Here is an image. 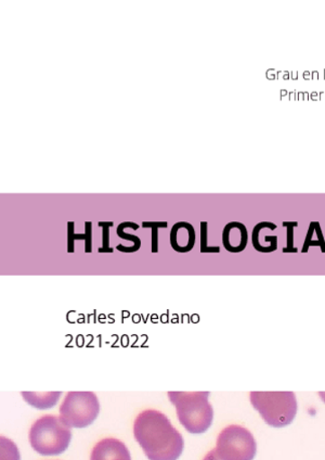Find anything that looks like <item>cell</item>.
Wrapping results in <instances>:
<instances>
[{"label":"cell","mask_w":325,"mask_h":460,"mask_svg":"<svg viewBox=\"0 0 325 460\" xmlns=\"http://www.w3.org/2000/svg\"><path fill=\"white\" fill-rule=\"evenodd\" d=\"M134 435L150 460H178L185 447L180 432L159 411L140 412L134 423Z\"/></svg>","instance_id":"obj_1"},{"label":"cell","mask_w":325,"mask_h":460,"mask_svg":"<svg viewBox=\"0 0 325 460\" xmlns=\"http://www.w3.org/2000/svg\"><path fill=\"white\" fill-rule=\"evenodd\" d=\"M208 396L209 392H169L178 420L193 435H202L212 426L214 410Z\"/></svg>","instance_id":"obj_2"},{"label":"cell","mask_w":325,"mask_h":460,"mask_svg":"<svg viewBox=\"0 0 325 460\" xmlns=\"http://www.w3.org/2000/svg\"><path fill=\"white\" fill-rule=\"evenodd\" d=\"M29 438L34 451L49 456L66 451L71 443L72 431L60 416L45 415L33 423Z\"/></svg>","instance_id":"obj_3"},{"label":"cell","mask_w":325,"mask_h":460,"mask_svg":"<svg viewBox=\"0 0 325 460\" xmlns=\"http://www.w3.org/2000/svg\"><path fill=\"white\" fill-rule=\"evenodd\" d=\"M250 402L271 427L291 425L297 414V401L293 392H251Z\"/></svg>","instance_id":"obj_4"},{"label":"cell","mask_w":325,"mask_h":460,"mask_svg":"<svg viewBox=\"0 0 325 460\" xmlns=\"http://www.w3.org/2000/svg\"><path fill=\"white\" fill-rule=\"evenodd\" d=\"M59 411L61 420L70 428H86L97 420L101 402L93 392H69Z\"/></svg>","instance_id":"obj_5"},{"label":"cell","mask_w":325,"mask_h":460,"mask_svg":"<svg viewBox=\"0 0 325 460\" xmlns=\"http://www.w3.org/2000/svg\"><path fill=\"white\" fill-rule=\"evenodd\" d=\"M216 453L222 460H253L256 441L248 429L232 425L224 428L217 438Z\"/></svg>","instance_id":"obj_6"},{"label":"cell","mask_w":325,"mask_h":460,"mask_svg":"<svg viewBox=\"0 0 325 460\" xmlns=\"http://www.w3.org/2000/svg\"><path fill=\"white\" fill-rule=\"evenodd\" d=\"M197 234L193 225L188 222H178L171 227L170 243L172 250L178 253H188L196 245Z\"/></svg>","instance_id":"obj_7"},{"label":"cell","mask_w":325,"mask_h":460,"mask_svg":"<svg viewBox=\"0 0 325 460\" xmlns=\"http://www.w3.org/2000/svg\"><path fill=\"white\" fill-rule=\"evenodd\" d=\"M91 460H132V457L122 441L109 438L94 446Z\"/></svg>","instance_id":"obj_8"},{"label":"cell","mask_w":325,"mask_h":460,"mask_svg":"<svg viewBox=\"0 0 325 460\" xmlns=\"http://www.w3.org/2000/svg\"><path fill=\"white\" fill-rule=\"evenodd\" d=\"M249 243L248 228L240 222L225 225L223 230V244L228 252L240 253L246 249Z\"/></svg>","instance_id":"obj_9"},{"label":"cell","mask_w":325,"mask_h":460,"mask_svg":"<svg viewBox=\"0 0 325 460\" xmlns=\"http://www.w3.org/2000/svg\"><path fill=\"white\" fill-rule=\"evenodd\" d=\"M76 240L85 242V252H92V223L85 222V234H75V223H67V252H75Z\"/></svg>","instance_id":"obj_10"},{"label":"cell","mask_w":325,"mask_h":460,"mask_svg":"<svg viewBox=\"0 0 325 460\" xmlns=\"http://www.w3.org/2000/svg\"><path fill=\"white\" fill-rule=\"evenodd\" d=\"M30 405L39 410H47L55 406L62 395L61 392H46V394H33V392H23L21 394Z\"/></svg>","instance_id":"obj_11"},{"label":"cell","mask_w":325,"mask_h":460,"mask_svg":"<svg viewBox=\"0 0 325 460\" xmlns=\"http://www.w3.org/2000/svg\"><path fill=\"white\" fill-rule=\"evenodd\" d=\"M251 242H253L254 248L261 253H270L277 248V236H263L259 224H257L251 234Z\"/></svg>","instance_id":"obj_12"},{"label":"cell","mask_w":325,"mask_h":460,"mask_svg":"<svg viewBox=\"0 0 325 460\" xmlns=\"http://www.w3.org/2000/svg\"><path fill=\"white\" fill-rule=\"evenodd\" d=\"M144 228L151 229V252H159V229L169 227L167 222H143Z\"/></svg>","instance_id":"obj_13"},{"label":"cell","mask_w":325,"mask_h":460,"mask_svg":"<svg viewBox=\"0 0 325 460\" xmlns=\"http://www.w3.org/2000/svg\"><path fill=\"white\" fill-rule=\"evenodd\" d=\"M98 226L102 228V247L98 249V252L113 253L114 249L110 247V228L114 226V223L99 222Z\"/></svg>","instance_id":"obj_14"},{"label":"cell","mask_w":325,"mask_h":460,"mask_svg":"<svg viewBox=\"0 0 325 460\" xmlns=\"http://www.w3.org/2000/svg\"><path fill=\"white\" fill-rule=\"evenodd\" d=\"M2 460H20L17 447L6 438H2Z\"/></svg>","instance_id":"obj_15"},{"label":"cell","mask_w":325,"mask_h":460,"mask_svg":"<svg viewBox=\"0 0 325 460\" xmlns=\"http://www.w3.org/2000/svg\"><path fill=\"white\" fill-rule=\"evenodd\" d=\"M219 252V247H209L207 243V222H201V253Z\"/></svg>","instance_id":"obj_16"},{"label":"cell","mask_w":325,"mask_h":460,"mask_svg":"<svg viewBox=\"0 0 325 460\" xmlns=\"http://www.w3.org/2000/svg\"><path fill=\"white\" fill-rule=\"evenodd\" d=\"M126 230V222L120 223L117 229L118 236L120 239L128 240V242H132L135 245L136 250H139L141 248V239L136 234H127L125 232Z\"/></svg>","instance_id":"obj_17"},{"label":"cell","mask_w":325,"mask_h":460,"mask_svg":"<svg viewBox=\"0 0 325 460\" xmlns=\"http://www.w3.org/2000/svg\"><path fill=\"white\" fill-rule=\"evenodd\" d=\"M287 228V248L285 249V252H297V249L294 248V239H293V230L297 226V222H285L283 223Z\"/></svg>","instance_id":"obj_18"},{"label":"cell","mask_w":325,"mask_h":460,"mask_svg":"<svg viewBox=\"0 0 325 460\" xmlns=\"http://www.w3.org/2000/svg\"><path fill=\"white\" fill-rule=\"evenodd\" d=\"M203 460H222L218 457L216 453V449H212L211 452L207 453L206 456L203 458Z\"/></svg>","instance_id":"obj_19"}]
</instances>
